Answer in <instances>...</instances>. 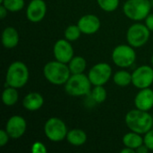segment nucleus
<instances>
[{"instance_id": "nucleus-1", "label": "nucleus", "mask_w": 153, "mask_h": 153, "mask_svg": "<svg viewBox=\"0 0 153 153\" xmlns=\"http://www.w3.org/2000/svg\"><path fill=\"white\" fill-rule=\"evenodd\" d=\"M126 124L127 127L140 134H145L153 126V117L148 111L141 109L130 110L126 116Z\"/></svg>"}, {"instance_id": "nucleus-2", "label": "nucleus", "mask_w": 153, "mask_h": 153, "mask_svg": "<svg viewBox=\"0 0 153 153\" xmlns=\"http://www.w3.org/2000/svg\"><path fill=\"white\" fill-rule=\"evenodd\" d=\"M45 78L54 85H63L71 76L69 66L60 61H51L46 64L43 68Z\"/></svg>"}, {"instance_id": "nucleus-3", "label": "nucleus", "mask_w": 153, "mask_h": 153, "mask_svg": "<svg viewBox=\"0 0 153 153\" xmlns=\"http://www.w3.org/2000/svg\"><path fill=\"white\" fill-rule=\"evenodd\" d=\"M91 85L89 77L82 73L72 74L65 84V90L70 96L81 97L91 94Z\"/></svg>"}, {"instance_id": "nucleus-4", "label": "nucleus", "mask_w": 153, "mask_h": 153, "mask_svg": "<svg viewBox=\"0 0 153 153\" xmlns=\"http://www.w3.org/2000/svg\"><path fill=\"white\" fill-rule=\"evenodd\" d=\"M29 80V70L25 64L15 61L10 65L7 69L5 82L8 86L13 88L23 87Z\"/></svg>"}, {"instance_id": "nucleus-5", "label": "nucleus", "mask_w": 153, "mask_h": 153, "mask_svg": "<svg viewBox=\"0 0 153 153\" xmlns=\"http://www.w3.org/2000/svg\"><path fill=\"white\" fill-rule=\"evenodd\" d=\"M152 4L149 0H127L123 6L126 17L133 21L145 19L151 12Z\"/></svg>"}, {"instance_id": "nucleus-6", "label": "nucleus", "mask_w": 153, "mask_h": 153, "mask_svg": "<svg viewBox=\"0 0 153 153\" xmlns=\"http://www.w3.org/2000/svg\"><path fill=\"white\" fill-rule=\"evenodd\" d=\"M44 132L48 140L54 143H58L66 138L67 135V128L65 122L57 117L49 118L45 126Z\"/></svg>"}, {"instance_id": "nucleus-7", "label": "nucleus", "mask_w": 153, "mask_h": 153, "mask_svg": "<svg viewBox=\"0 0 153 153\" xmlns=\"http://www.w3.org/2000/svg\"><path fill=\"white\" fill-rule=\"evenodd\" d=\"M151 30L146 25L135 23L129 27L126 33V39L130 46L134 48H141L149 40Z\"/></svg>"}, {"instance_id": "nucleus-8", "label": "nucleus", "mask_w": 153, "mask_h": 153, "mask_svg": "<svg viewBox=\"0 0 153 153\" xmlns=\"http://www.w3.org/2000/svg\"><path fill=\"white\" fill-rule=\"evenodd\" d=\"M136 59L134 47L130 45H118L112 52V60L119 67H129Z\"/></svg>"}, {"instance_id": "nucleus-9", "label": "nucleus", "mask_w": 153, "mask_h": 153, "mask_svg": "<svg viewBox=\"0 0 153 153\" xmlns=\"http://www.w3.org/2000/svg\"><path fill=\"white\" fill-rule=\"evenodd\" d=\"M112 74V69L107 63H99L91 68L88 77L94 86L104 85L110 79Z\"/></svg>"}, {"instance_id": "nucleus-10", "label": "nucleus", "mask_w": 153, "mask_h": 153, "mask_svg": "<svg viewBox=\"0 0 153 153\" xmlns=\"http://www.w3.org/2000/svg\"><path fill=\"white\" fill-rule=\"evenodd\" d=\"M132 83L138 89L149 88L153 83V69L149 65L139 66L132 74Z\"/></svg>"}, {"instance_id": "nucleus-11", "label": "nucleus", "mask_w": 153, "mask_h": 153, "mask_svg": "<svg viewBox=\"0 0 153 153\" xmlns=\"http://www.w3.org/2000/svg\"><path fill=\"white\" fill-rule=\"evenodd\" d=\"M27 128L26 120L21 116H13L11 117L5 126V131L12 139H19L22 137Z\"/></svg>"}, {"instance_id": "nucleus-12", "label": "nucleus", "mask_w": 153, "mask_h": 153, "mask_svg": "<svg viewBox=\"0 0 153 153\" xmlns=\"http://www.w3.org/2000/svg\"><path fill=\"white\" fill-rule=\"evenodd\" d=\"M53 52L56 60L65 64L69 63L74 57V48L66 39L57 40L54 45Z\"/></svg>"}, {"instance_id": "nucleus-13", "label": "nucleus", "mask_w": 153, "mask_h": 153, "mask_svg": "<svg viewBox=\"0 0 153 153\" xmlns=\"http://www.w3.org/2000/svg\"><path fill=\"white\" fill-rule=\"evenodd\" d=\"M47 13V5L44 0H31L26 10L27 19L32 22L43 20Z\"/></svg>"}, {"instance_id": "nucleus-14", "label": "nucleus", "mask_w": 153, "mask_h": 153, "mask_svg": "<svg viewBox=\"0 0 153 153\" xmlns=\"http://www.w3.org/2000/svg\"><path fill=\"white\" fill-rule=\"evenodd\" d=\"M77 25L79 26L82 33L91 35L96 33L100 28V21L94 14H86L82 16Z\"/></svg>"}, {"instance_id": "nucleus-15", "label": "nucleus", "mask_w": 153, "mask_h": 153, "mask_svg": "<svg viewBox=\"0 0 153 153\" xmlns=\"http://www.w3.org/2000/svg\"><path fill=\"white\" fill-rule=\"evenodd\" d=\"M134 105L136 108L141 109V110L149 111L150 109H152L153 107L152 90L149 88L142 89L135 96Z\"/></svg>"}, {"instance_id": "nucleus-16", "label": "nucleus", "mask_w": 153, "mask_h": 153, "mask_svg": "<svg viewBox=\"0 0 153 153\" xmlns=\"http://www.w3.org/2000/svg\"><path fill=\"white\" fill-rule=\"evenodd\" d=\"M44 104V99L41 94L38 92H30L27 94L23 100L22 105L25 109L29 111H36L39 110Z\"/></svg>"}, {"instance_id": "nucleus-17", "label": "nucleus", "mask_w": 153, "mask_h": 153, "mask_svg": "<svg viewBox=\"0 0 153 153\" xmlns=\"http://www.w3.org/2000/svg\"><path fill=\"white\" fill-rule=\"evenodd\" d=\"M2 43L5 48H13L19 43V34L13 27H6L2 32Z\"/></svg>"}, {"instance_id": "nucleus-18", "label": "nucleus", "mask_w": 153, "mask_h": 153, "mask_svg": "<svg viewBox=\"0 0 153 153\" xmlns=\"http://www.w3.org/2000/svg\"><path fill=\"white\" fill-rule=\"evenodd\" d=\"M66 140L70 144L74 146H81L86 143L87 134L82 129H73L68 131Z\"/></svg>"}, {"instance_id": "nucleus-19", "label": "nucleus", "mask_w": 153, "mask_h": 153, "mask_svg": "<svg viewBox=\"0 0 153 153\" xmlns=\"http://www.w3.org/2000/svg\"><path fill=\"white\" fill-rule=\"evenodd\" d=\"M123 143L125 144L126 147H129L136 151L138 147H140L144 143V140L140 134L132 131L131 133H127L126 134L124 135Z\"/></svg>"}, {"instance_id": "nucleus-20", "label": "nucleus", "mask_w": 153, "mask_h": 153, "mask_svg": "<svg viewBox=\"0 0 153 153\" xmlns=\"http://www.w3.org/2000/svg\"><path fill=\"white\" fill-rule=\"evenodd\" d=\"M18 99H19V95L16 88L9 86L5 88L2 93V100L5 106L8 107L13 106L18 101Z\"/></svg>"}, {"instance_id": "nucleus-21", "label": "nucleus", "mask_w": 153, "mask_h": 153, "mask_svg": "<svg viewBox=\"0 0 153 153\" xmlns=\"http://www.w3.org/2000/svg\"><path fill=\"white\" fill-rule=\"evenodd\" d=\"M68 64L72 74H82L86 69V65H87L86 60L82 56H74Z\"/></svg>"}, {"instance_id": "nucleus-22", "label": "nucleus", "mask_w": 153, "mask_h": 153, "mask_svg": "<svg viewBox=\"0 0 153 153\" xmlns=\"http://www.w3.org/2000/svg\"><path fill=\"white\" fill-rule=\"evenodd\" d=\"M113 80L117 85L120 87H126L130 83H132V74L125 70L118 71L114 74Z\"/></svg>"}, {"instance_id": "nucleus-23", "label": "nucleus", "mask_w": 153, "mask_h": 153, "mask_svg": "<svg viewBox=\"0 0 153 153\" xmlns=\"http://www.w3.org/2000/svg\"><path fill=\"white\" fill-rule=\"evenodd\" d=\"M91 98L95 103H102L107 99V91L103 85L95 86L94 89L91 91Z\"/></svg>"}, {"instance_id": "nucleus-24", "label": "nucleus", "mask_w": 153, "mask_h": 153, "mask_svg": "<svg viewBox=\"0 0 153 153\" xmlns=\"http://www.w3.org/2000/svg\"><path fill=\"white\" fill-rule=\"evenodd\" d=\"M81 30L78 25H70L65 30V37L69 41H75L81 36Z\"/></svg>"}, {"instance_id": "nucleus-25", "label": "nucleus", "mask_w": 153, "mask_h": 153, "mask_svg": "<svg viewBox=\"0 0 153 153\" xmlns=\"http://www.w3.org/2000/svg\"><path fill=\"white\" fill-rule=\"evenodd\" d=\"M2 4L9 12H19L24 6V0H4Z\"/></svg>"}, {"instance_id": "nucleus-26", "label": "nucleus", "mask_w": 153, "mask_h": 153, "mask_svg": "<svg viewBox=\"0 0 153 153\" xmlns=\"http://www.w3.org/2000/svg\"><path fill=\"white\" fill-rule=\"evenodd\" d=\"M99 6L105 12L115 11L119 4V0H97Z\"/></svg>"}, {"instance_id": "nucleus-27", "label": "nucleus", "mask_w": 153, "mask_h": 153, "mask_svg": "<svg viewBox=\"0 0 153 153\" xmlns=\"http://www.w3.org/2000/svg\"><path fill=\"white\" fill-rule=\"evenodd\" d=\"M47 152L48 151H47L46 146L40 142H36L31 146V152L32 153H47Z\"/></svg>"}, {"instance_id": "nucleus-28", "label": "nucleus", "mask_w": 153, "mask_h": 153, "mask_svg": "<svg viewBox=\"0 0 153 153\" xmlns=\"http://www.w3.org/2000/svg\"><path fill=\"white\" fill-rule=\"evenodd\" d=\"M143 140L144 144L150 149V151H153V130H150L148 133L145 134Z\"/></svg>"}, {"instance_id": "nucleus-29", "label": "nucleus", "mask_w": 153, "mask_h": 153, "mask_svg": "<svg viewBox=\"0 0 153 153\" xmlns=\"http://www.w3.org/2000/svg\"><path fill=\"white\" fill-rule=\"evenodd\" d=\"M9 134L5 130H0V146L4 147L9 141Z\"/></svg>"}, {"instance_id": "nucleus-30", "label": "nucleus", "mask_w": 153, "mask_h": 153, "mask_svg": "<svg viewBox=\"0 0 153 153\" xmlns=\"http://www.w3.org/2000/svg\"><path fill=\"white\" fill-rule=\"evenodd\" d=\"M145 25L151 31H153V13H150L145 18Z\"/></svg>"}, {"instance_id": "nucleus-31", "label": "nucleus", "mask_w": 153, "mask_h": 153, "mask_svg": "<svg viewBox=\"0 0 153 153\" xmlns=\"http://www.w3.org/2000/svg\"><path fill=\"white\" fill-rule=\"evenodd\" d=\"M149 151H150V149H149V148H148L144 143L136 149V152H138V153H147Z\"/></svg>"}, {"instance_id": "nucleus-32", "label": "nucleus", "mask_w": 153, "mask_h": 153, "mask_svg": "<svg viewBox=\"0 0 153 153\" xmlns=\"http://www.w3.org/2000/svg\"><path fill=\"white\" fill-rule=\"evenodd\" d=\"M7 12H8V10L3 4H1V6H0V18L1 19H4L6 16Z\"/></svg>"}, {"instance_id": "nucleus-33", "label": "nucleus", "mask_w": 153, "mask_h": 153, "mask_svg": "<svg viewBox=\"0 0 153 153\" xmlns=\"http://www.w3.org/2000/svg\"><path fill=\"white\" fill-rule=\"evenodd\" d=\"M136 152L135 150L132 149V148H129V147H126L125 149L121 150V153H134Z\"/></svg>"}, {"instance_id": "nucleus-34", "label": "nucleus", "mask_w": 153, "mask_h": 153, "mask_svg": "<svg viewBox=\"0 0 153 153\" xmlns=\"http://www.w3.org/2000/svg\"><path fill=\"white\" fill-rule=\"evenodd\" d=\"M152 65H153V56H152Z\"/></svg>"}, {"instance_id": "nucleus-35", "label": "nucleus", "mask_w": 153, "mask_h": 153, "mask_svg": "<svg viewBox=\"0 0 153 153\" xmlns=\"http://www.w3.org/2000/svg\"><path fill=\"white\" fill-rule=\"evenodd\" d=\"M3 1H4V0H0V2H1V4L3 3Z\"/></svg>"}]
</instances>
